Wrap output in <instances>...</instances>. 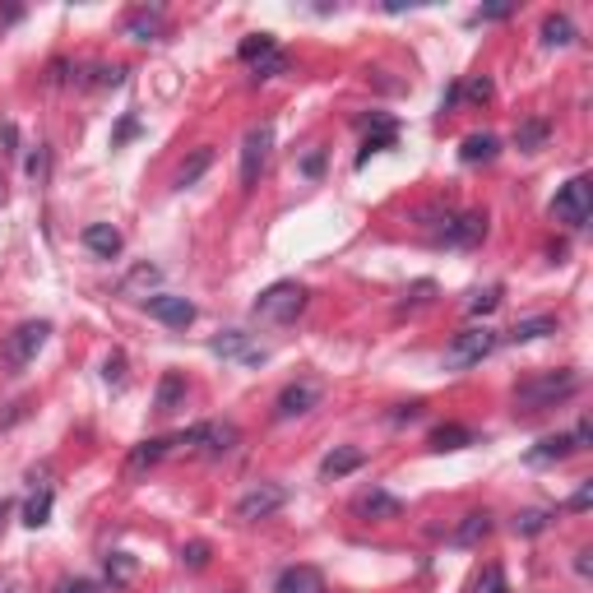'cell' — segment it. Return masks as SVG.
Returning <instances> with one entry per match:
<instances>
[{"instance_id":"39","label":"cell","mask_w":593,"mask_h":593,"mask_svg":"<svg viewBox=\"0 0 593 593\" xmlns=\"http://www.w3.org/2000/svg\"><path fill=\"white\" fill-rule=\"evenodd\" d=\"M181 556H185V565H191V571H204V565H209V543H191Z\"/></svg>"},{"instance_id":"16","label":"cell","mask_w":593,"mask_h":593,"mask_svg":"<svg viewBox=\"0 0 593 593\" xmlns=\"http://www.w3.org/2000/svg\"><path fill=\"white\" fill-rule=\"evenodd\" d=\"M172 450V441H144V445H134L130 450V460H125V477H140V473H149L163 454Z\"/></svg>"},{"instance_id":"2","label":"cell","mask_w":593,"mask_h":593,"mask_svg":"<svg viewBox=\"0 0 593 593\" xmlns=\"http://www.w3.org/2000/svg\"><path fill=\"white\" fill-rule=\"evenodd\" d=\"M496 343H501V334L487 330V325H468V330H460V334L450 339V348H445V371H468V366H477Z\"/></svg>"},{"instance_id":"30","label":"cell","mask_w":593,"mask_h":593,"mask_svg":"<svg viewBox=\"0 0 593 593\" xmlns=\"http://www.w3.org/2000/svg\"><path fill=\"white\" fill-rule=\"evenodd\" d=\"M473 593H510V584H505V571L501 565H487L477 580H473Z\"/></svg>"},{"instance_id":"1","label":"cell","mask_w":593,"mask_h":593,"mask_svg":"<svg viewBox=\"0 0 593 593\" xmlns=\"http://www.w3.org/2000/svg\"><path fill=\"white\" fill-rule=\"evenodd\" d=\"M580 390V371H552V375H533L515 390V403L524 413H537V408H552V403L571 399Z\"/></svg>"},{"instance_id":"36","label":"cell","mask_w":593,"mask_h":593,"mask_svg":"<svg viewBox=\"0 0 593 593\" xmlns=\"http://www.w3.org/2000/svg\"><path fill=\"white\" fill-rule=\"evenodd\" d=\"M431 292H436V283H431V279L413 283V288H408V302H403V311H408V306H426V302H431Z\"/></svg>"},{"instance_id":"40","label":"cell","mask_w":593,"mask_h":593,"mask_svg":"<svg viewBox=\"0 0 593 593\" xmlns=\"http://www.w3.org/2000/svg\"><path fill=\"white\" fill-rule=\"evenodd\" d=\"M510 14H515V5H510V0H501V5H482L473 19H477V23H487V19H510Z\"/></svg>"},{"instance_id":"17","label":"cell","mask_w":593,"mask_h":593,"mask_svg":"<svg viewBox=\"0 0 593 593\" xmlns=\"http://www.w3.org/2000/svg\"><path fill=\"white\" fill-rule=\"evenodd\" d=\"M575 454V441L571 436H543L533 450H529V464H561Z\"/></svg>"},{"instance_id":"22","label":"cell","mask_w":593,"mask_h":593,"mask_svg":"<svg viewBox=\"0 0 593 593\" xmlns=\"http://www.w3.org/2000/svg\"><path fill=\"white\" fill-rule=\"evenodd\" d=\"M496 153H501V140H496V134H468V140L460 144V158H464V163H492Z\"/></svg>"},{"instance_id":"28","label":"cell","mask_w":593,"mask_h":593,"mask_svg":"<svg viewBox=\"0 0 593 593\" xmlns=\"http://www.w3.org/2000/svg\"><path fill=\"white\" fill-rule=\"evenodd\" d=\"M269 51H279V42L269 38V33H251L246 42H241V51H236V56L246 61V65H255L260 56H269Z\"/></svg>"},{"instance_id":"13","label":"cell","mask_w":593,"mask_h":593,"mask_svg":"<svg viewBox=\"0 0 593 593\" xmlns=\"http://www.w3.org/2000/svg\"><path fill=\"white\" fill-rule=\"evenodd\" d=\"M84 246H89L93 255H102V260H116L125 241H121V232H116L112 223H89V228H84Z\"/></svg>"},{"instance_id":"42","label":"cell","mask_w":593,"mask_h":593,"mask_svg":"<svg viewBox=\"0 0 593 593\" xmlns=\"http://www.w3.org/2000/svg\"><path fill=\"white\" fill-rule=\"evenodd\" d=\"M460 93H468L473 102H487V98H492L496 89H492V79H487V74H482V79H473V84H468V89H460Z\"/></svg>"},{"instance_id":"25","label":"cell","mask_w":593,"mask_h":593,"mask_svg":"<svg viewBox=\"0 0 593 593\" xmlns=\"http://www.w3.org/2000/svg\"><path fill=\"white\" fill-rule=\"evenodd\" d=\"M580 33H575V23L571 19H565V14H547L543 19V42L547 47H571Z\"/></svg>"},{"instance_id":"6","label":"cell","mask_w":593,"mask_h":593,"mask_svg":"<svg viewBox=\"0 0 593 593\" xmlns=\"http://www.w3.org/2000/svg\"><path fill=\"white\" fill-rule=\"evenodd\" d=\"M552 213L561 223H571V228H584L589 223V213H593V181L589 176H575V181H565L556 200H552Z\"/></svg>"},{"instance_id":"29","label":"cell","mask_w":593,"mask_h":593,"mask_svg":"<svg viewBox=\"0 0 593 593\" xmlns=\"http://www.w3.org/2000/svg\"><path fill=\"white\" fill-rule=\"evenodd\" d=\"M47 515H51V492L42 487V492H33V501L23 505V524L29 529H42L47 524Z\"/></svg>"},{"instance_id":"41","label":"cell","mask_w":593,"mask_h":593,"mask_svg":"<svg viewBox=\"0 0 593 593\" xmlns=\"http://www.w3.org/2000/svg\"><path fill=\"white\" fill-rule=\"evenodd\" d=\"M56 593H107L98 580H61V589Z\"/></svg>"},{"instance_id":"34","label":"cell","mask_w":593,"mask_h":593,"mask_svg":"<svg viewBox=\"0 0 593 593\" xmlns=\"http://www.w3.org/2000/svg\"><path fill=\"white\" fill-rule=\"evenodd\" d=\"M107 575H112V580H130L134 575V556L130 552H112V556H107Z\"/></svg>"},{"instance_id":"43","label":"cell","mask_w":593,"mask_h":593,"mask_svg":"<svg viewBox=\"0 0 593 593\" xmlns=\"http://www.w3.org/2000/svg\"><path fill=\"white\" fill-rule=\"evenodd\" d=\"M98 84H102V89L125 84V70H121V65H102V70H98Z\"/></svg>"},{"instance_id":"20","label":"cell","mask_w":593,"mask_h":593,"mask_svg":"<svg viewBox=\"0 0 593 593\" xmlns=\"http://www.w3.org/2000/svg\"><path fill=\"white\" fill-rule=\"evenodd\" d=\"M547 134H552V125H547L543 116H529V121H520V125H515V149L537 153V149L547 144Z\"/></svg>"},{"instance_id":"12","label":"cell","mask_w":593,"mask_h":593,"mask_svg":"<svg viewBox=\"0 0 593 593\" xmlns=\"http://www.w3.org/2000/svg\"><path fill=\"white\" fill-rule=\"evenodd\" d=\"M362 464H366V454L357 445H339V450H330L325 460H320V477H348V473H357Z\"/></svg>"},{"instance_id":"15","label":"cell","mask_w":593,"mask_h":593,"mask_svg":"<svg viewBox=\"0 0 593 593\" xmlns=\"http://www.w3.org/2000/svg\"><path fill=\"white\" fill-rule=\"evenodd\" d=\"M279 593H325V580L315 565H288L279 575Z\"/></svg>"},{"instance_id":"23","label":"cell","mask_w":593,"mask_h":593,"mask_svg":"<svg viewBox=\"0 0 593 593\" xmlns=\"http://www.w3.org/2000/svg\"><path fill=\"white\" fill-rule=\"evenodd\" d=\"M547 334H556V320L552 315H533V320H520L505 339L510 343H533V339H547Z\"/></svg>"},{"instance_id":"3","label":"cell","mask_w":593,"mask_h":593,"mask_svg":"<svg viewBox=\"0 0 593 593\" xmlns=\"http://www.w3.org/2000/svg\"><path fill=\"white\" fill-rule=\"evenodd\" d=\"M47 339H51V325L47 320H23V325L5 339V348H0V362H5L10 371H23L29 366L42 348H47Z\"/></svg>"},{"instance_id":"26","label":"cell","mask_w":593,"mask_h":593,"mask_svg":"<svg viewBox=\"0 0 593 593\" xmlns=\"http://www.w3.org/2000/svg\"><path fill=\"white\" fill-rule=\"evenodd\" d=\"M209 168H213V149H195V153L181 163V172H176V185H181V191H185V185H195V181H200Z\"/></svg>"},{"instance_id":"24","label":"cell","mask_w":593,"mask_h":593,"mask_svg":"<svg viewBox=\"0 0 593 593\" xmlns=\"http://www.w3.org/2000/svg\"><path fill=\"white\" fill-rule=\"evenodd\" d=\"M134 42H158V33H163V10H140L130 19V29H125Z\"/></svg>"},{"instance_id":"10","label":"cell","mask_w":593,"mask_h":593,"mask_svg":"<svg viewBox=\"0 0 593 593\" xmlns=\"http://www.w3.org/2000/svg\"><path fill=\"white\" fill-rule=\"evenodd\" d=\"M482 236H487V213H460V219L445 213V228L436 232V241L445 246H477Z\"/></svg>"},{"instance_id":"32","label":"cell","mask_w":593,"mask_h":593,"mask_svg":"<svg viewBox=\"0 0 593 593\" xmlns=\"http://www.w3.org/2000/svg\"><path fill=\"white\" fill-rule=\"evenodd\" d=\"M547 524H552V515H547V510H524V515H515V533H524V537L543 533Z\"/></svg>"},{"instance_id":"27","label":"cell","mask_w":593,"mask_h":593,"mask_svg":"<svg viewBox=\"0 0 593 593\" xmlns=\"http://www.w3.org/2000/svg\"><path fill=\"white\" fill-rule=\"evenodd\" d=\"M251 343V334H241V330H228V334H219V339H213L209 348H213V353H219V357H241V362H246V353H255V348H246Z\"/></svg>"},{"instance_id":"5","label":"cell","mask_w":593,"mask_h":593,"mask_svg":"<svg viewBox=\"0 0 593 593\" xmlns=\"http://www.w3.org/2000/svg\"><path fill=\"white\" fill-rule=\"evenodd\" d=\"M269 149H274V125L260 121L246 130V140H241V191H255V181L269 163Z\"/></svg>"},{"instance_id":"44","label":"cell","mask_w":593,"mask_h":593,"mask_svg":"<svg viewBox=\"0 0 593 593\" xmlns=\"http://www.w3.org/2000/svg\"><path fill=\"white\" fill-rule=\"evenodd\" d=\"M29 176H33V181L47 176V144H38V153H29Z\"/></svg>"},{"instance_id":"48","label":"cell","mask_w":593,"mask_h":593,"mask_svg":"<svg viewBox=\"0 0 593 593\" xmlns=\"http://www.w3.org/2000/svg\"><path fill=\"white\" fill-rule=\"evenodd\" d=\"M5 515H10V501H0V529H5Z\"/></svg>"},{"instance_id":"33","label":"cell","mask_w":593,"mask_h":593,"mask_svg":"<svg viewBox=\"0 0 593 593\" xmlns=\"http://www.w3.org/2000/svg\"><path fill=\"white\" fill-rule=\"evenodd\" d=\"M496 306H501V288H477V292H468V311L473 315H487Z\"/></svg>"},{"instance_id":"19","label":"cell","mask_w":593,"mask_h":593,"mask_svg":"<svg viewBox=\"0 0 593 593\" xmlns=\"http://www.w3.org/2000/svg\"><path fill=\"white\" fill-rule=\"evenodd\" d=\"M464 445H473V431H468V426H460V422H445V426L431 431V450H436V454L464 450Z\"/></svg>"},{"instance_id":"49","label":"cell","mask_w":593,"mask_h":593,"mask_svg":"<svg viewBox=\"0 0 593 593\" xmlns=\"http://www.w3.org/2000/svg\"><path fill=\"white\" fill-rule=\"evenodd\" d=\"M10 593H23V589H10Z\"/></svg>"},{"instance_id":"35","label":"cell","mask_w":593,"mask_h":593,"mask_svg":"<svg viewBox=\"0 0 593 593\" xmlns=\"http://www.w3.org/2000/svg\"><path fill=\"white\" fill-rule=\"evenodd\" d=\"M149 283H158V269H153V264H140V269H134V274L121 283V288H125V292H134V288H149Z\"/></svg>"},{"instance_id":"18","label":"cell","mask_w":593,"mask_h":593,"mask_svg":"<svg viewBox=\"0 0 593 593\" xmlns=\"http://www.w3.org/2000/svg\"><path fill=\"white\" fill-rule=\"evenodd\" d=\"M181 403H185V381H181V375H176V371H168V375H163V381H158V394H153V408H158V413H176V408H181Z\"/></svg>"},{"instance_id":"11","label":"cell","mask_w":593,"mask_h":593,"mask_svg":"<svg viewBox=\"0 0 593 593\" xmlns=\"http://www.w3.org/2000/svg\"><path fill=\"white\" fill-rule=\"evenodd\" d=\"M315 403H320V385H311V381H296V385H288V390L279 394V403H274V417H279V422H292V417L311 413Z\"/></svg>"},{"instance_id":"37","label":"cell","mask_w":593,"mask_h":593,"mask_svg":"<svg viewBox=\"0 0 593 593\" xmlns=\"http://www.w3.org/2000/svg\"><path fill=\"white\" fill-rule=\"evenodd\" d=\"M102 375H107V385H121V381H125V357L112 353V357L102 362Z\"/></svg>"},{"instance_id":"45","label":"cell","mask_w":593,"mask_h":593,"mask_svg":"<svg viewBox=\"0 0 593 593\" xmlns=\"http://www.w3.org/2000/svg\"><path fill=\"white\" fill-rule=\"evenodd\" d=\"M413 417H422V403H403V408L394 413V422H413Z\"/></svg>"},{"instance_id":"31","label":"cell","mask_w":593,"mask_h":593,"mask_svg":"<svg viewBox=\"0 0 593 593\" xmlns=\"http://www.w3.org/2000/svg\"><path fill=\"white\" fill-rule=\"evenodd\" d=\"M283 51H269V56H260L255 65H251V79H255V84H264V79H274V74H283Z\"/></svg>"},{"instance_id":"7","label":"cell","mask_w":593,"mask_h":593,"mask_svg":"<svg viewBox=\"0 0 593 593\" xmlns=\"http://www.w3.org/2000/svg\"><path fill=\"white\" fill-rule=\"evenodd\" d=\"M236 441H241V431L232 422H200L191 431H181V436H172V445H195L204 454H228L236 450Z\"/></svg>"},{"instance_id":"21","label":"cell","mask_w":593,"mask_h":593,"mask_svg":"<svg viewBox=\"0 0 593 593\" xmlns=\"http://www.w3.org/2000/svg\"><path fill=\"white\" fill-rule=\"evenodd\" d=\"M487 533H492V515H487V510H473V515H464V524L454 529V543H460V547H477Z\"/></svg>"},{"instance_id":"46","label":"cell","mask_w":593,"mask_h":593,"mask_svg":"<svg viewBox=\"0 0 593 593\" xmlns=\"http://www.w3.org/2000/svg\"><path fill=\"white\" fill-rule=\"evenodd\" d=\"M320 168H325V153H311L306 158V176H320Z\"/></svg>"},{"instance_id":"4","label":"cell","mask_w":593,"mask_h":593,"mask_svg":"<svg viewBox=\"0 0 593 593\" xmlns=\"http://www.w3.org/2000/svg\"><path fill=\"white\" fill-rule=\"evenodd\" d=\"M306 306V288L302 283H274V288H264L255 296V315L260 320H274V325H288V320H296Z\"/></svg>"},{"instance_id":"38","label":"cell","mask_w":593,"mask_h":593,"mask_svg":"<svg viewBox=\"0 0 593 593\" xmlns=\"http://www.w3.org/2000/svg\"><path fill=\"white\" fill-rule=\"evenodd\" d=\"M593 505V482H580V492L565 501V510H575V515H584V510Z\"/></svg>"},{"instance_id":"14","label":"cell","mask_w":593,"mask_h":593,"mask_svg":"<svg viewBox=\"0 0 593 593\" xmlns=\"http://www.w3.org/2000/svg\"><path fill=\"white\" fill-rule=\"evenodd\" d=\"M357 515H366V520H399L403 515V501L390 496V492H381V487H371L366 496H357Z\"/></svg>"},{"instance_id":"47","label":"cell","mask_w":593,"mask_h":593,"mask_svg":"<svg viewBox=\"0 0 593 593\" xmlns=\"http://www.w3.org/2000/svg\"><path fill=\"white\" fill-rule=\"evenodd\" d=\"M589 556H593V552H580V561H575V571H580V575H589V571H593V561H589Z\"/></svg>"},{"instance_id":"9","label":"cell","mask_w":593,"mask_h":593,"mask_svg":"<svg viewBox=\"0 0 593 593\" xmlns=\"http://www.w3.org/2000/svg\"><path fill=\"white\" fill-rule=\"evenodd\" d=\"M144 306H149L153 320H163V325H172V330H185L195 320V302H191V296H176V292L144 296Z\"/></svg>"},{"instance_id":"8","label":"cell","mask_w":593,"mask_h":593,"mask_svg":"<svg viewBox=\"0 0 593 593\" xmlns=\"http://www.w3.org/2000/svg\"><path fill=\"white\" fill-rule=\"evenodd\" d=\"M283 505H288V492L279 487V482H260V487H251L236 501V520H269Z\"/></svg>"}]
</instances>
